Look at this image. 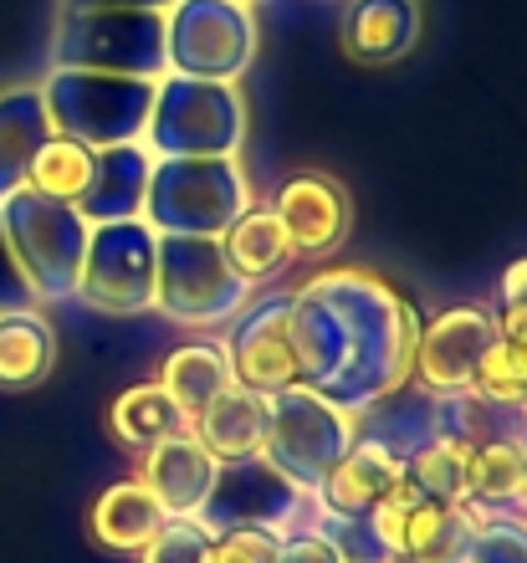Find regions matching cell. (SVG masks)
Listing matches in <instances>:
<instances>
[{
	"instance_id": "19",
	"label": "cell",
	"mask_w": 527,
	"mask_h": 563,
	"mask_svg": "<svg viewBox=\"0 0 527 563\" xmlns=\"http://www.w3.org/2000/svg\"><path fill=\"white\" fill-rule=\"evenodd\" d=\"M190 430L220 466L256 461L262 456V435H266V395H256V389H246V385H226L216 400L190 420Z\"/></svg>"
},
{
	"instance_id": "35",
	"label": "cell",
	"mask_w": 527,
	"mask_h": 563,
	"mask_svg": "<svg viewBox=\"0 0 527 563\" xmlns=\"http://www.w3.org/2000/svg\"><path fill=\"white\" fill-rule=\"evenodd\" d=\"M308 518H312V528L333 543V553L343 563H389V553H384V543L374 538L369 518H343V512H322V507H308Z\"/></svg>"
},
{
	"instance_id": "32",
	"label": "cell",
	"mask_w": 527,
	"mask_h": 563,
	"mask_svg": "<svg viewBox=\"0 0 527 563\" xmlns=\"http://www.w3.org/2000/svg\"><path fill=\"white\" fill-rule=\"evenodd\" d=\"M461 563H527V512L523 507H482Z\"/></svg>"
},
{
	"instance_id": "7",
	"label": "cell",
	"mask_w": 527,
	"mask_h": 563,
	"mask_svg": "<svg viewBox=\"0 0 527 563\" xmlns=\"http://www.w3.org/2000/svg\"><path fill=\"white\" fill-rule=\"evenodd\" d=\"M42 88L52 134L77 139L83 148L139 144L154 108V82L149 77L118 73H83V67H52Z\"/></svg>"
},
{
	"instance_id": "28",
	"label": "cell",
	"mask_w": 527,
	"mask_h": 563,
	"mask_svg": "<svg viewBox=\"0 0 527 563\" xmlns=\"http://www.w3.org/2000/svg\"><path fill=\"white\" fill-rule=\"evenodd\" d=\"M440 430L455 435V441H466L471 451H476V445H507V441H523L527 435V410L486 400V395L466 389V395L440 400Z\"/></svg>"
},
{
	"instance_id": "16",
	"label": "cell",
	"mask_w": 527,
	"mask_h": 563,
	"mask_svg": "<svg viewBox=\"0 0 527 563\" xmlns=\"http://www.w3.org/2000/svg\"><path fill=\"white\" fill-rule=\"evenodd\" d=\"M436 435H440V400L430 389L415 385V379L389 389L384 400L364 405V410L353 416V441L380 445V451H389L399 466H405L415 451H425Z\"/></svg>"
},
{
	"instance_id": "8",
	"label": "cell",
	"mask_w": 527,
	"mask_h": 563,
	"mask_svg": "<svg viewBox=\"0 0 527 563\" xmlns=\"http://www.w3.org/2000/svg\"><path fill=\"white\" fill-rule=\"evenodd\" d=\"M52 67L118 73L160 82L169 73L160 11H57L52 31Z\"/></svg>"
},
{
	"instance_id": "5",
	"label": "cell",
	"mask_w": 527,
	"mask_h": 563,
	"mask_svg": "<svg viewBox=\"0 0 527 563\" xmlns=\"http://www.w3.org/2000/svg\"><path fill=\"white\" fill-rule=\"evenodd\" d=\"M256 287L241 282L220 252V236H160L154 312L190 333H220L246 308Z\"/></svg>"
},
{
	"instance_id": "38",
	"label": "cell",
	"mask_w": 527,
	"mask_h": 563,
	"mask_svg": "<svg viewBox=\"0 0 527 563\" xmlns=\"http://www.w3.org/2000/svg\"><path fill=\"white\" fill-rule=\"evenodd\" d=\"M277 563H343V559H338L333 543H328V538L312 528V518H308V522H297L293 533L277 538Z\"/></svg>"
},
{
	"instance_id": "22",
	"label": "cell",
	"mask_w": 527,
	"mask_h": 563,
	"mask_svg": "<svg viewBox=\"0 0 527 563\" xmlns=\"http://www.w3.org/2000/svg\"><path fill=\"white\" fill-rule=\"evenodd\" d=\"M52 139V119H46L42 88H6L0 92V200H11L15 190H26L31 159L42 154Z\"/></svg>"
},
{
	"instance_id": "25",
	"label": "cell",
	"mask_w": 527,
	"mask_h": 563,
	"mask_svg": "<svg viewBox=\"0 0 527 563\" xmlns=\"http://www.w3.org/2000/svg\"><path fill=\"white\" fill-rule=\"evenodd\" d=\"M482 518V503H415L405 518L395 563H461L471 528Z\"/></svg>"
},
{
	"instance_id": "15",
	"label": "cell",
	"mask_w": 527,
	"mask_h": 563,
	"mask_svg": "<svg viewBox=\"0 0 527 563\" xmlns=\"http://www.w3.org/2000/svg\"><path fill=\"white\" fill-rule=\"evenodd\" d=\"M133 476L154 492L164 518H200V507H206L210 487L220 476V461L195 441V430H185V435H169L154 451H144Z\"/></svg>"
},
{
	"instance_id": "11",
	"label": "cell",
	"mask_w": 527,
	"mask_h": 563,
	"mask_svg": "<svg viewBox=\"0 0 527 563\" xmlns=\"http://www.w3.org/2000/svg\"><path fill=\"white\" fill-rule=\"evenodd\" d=\"M226 354H231L235 385L256 389V395H277L287 385H303L297 369V343H293V292L251 297L246 308L226 323Z\"/></svg>"
},
{
	"instance_id": "33",
	"label": "cell",
	"mask_w": 527,
	"mask_h": 563,
	"mask_svg": "<svg viewBox=\"0 0 527 563\" xmlns=\"http://www.w3.org/2000/svg\"><path fill=\"white\" fill-rule=\"evenodd\" d=\"M476 395H486V400H502V405H517V410H527V343H513V339H492V349H486L482 369H476Z\"/></svg>"
},
{
	"instance_id": "29",
	"label": "cell",
	"mask_w": 527,
	"mask_h": 563,
	"mask_svg": "<svg viewBox=\"0 0 527 563\" xmlns=\"http://www.w3.org/2000/svg\"><path fill=\"white\" fill-rule=\"evenodd\" d=\"M466 466H471V445L440 430L425 451H415L405 461V482L420 492L425 503H466Z\"/></svg>"
},
{
	"instance_id": "37",
	"label": "cell",
	"mask_w": 527,
	"mask_h": 563,
	"mask_svg": "<svg viewBox=\"0 0 527 563\" xmlns=\"http://www.w3.org/2000/svg\"><path fill=\"white\" fill-rule=\"evenodd\" d=\"M210 563H277V533H262V528H235V533H220Z\"/></svg>"
},
{
	"instance_id": "14",
	"label": "cell",
	"mask_w": 527,
	"mask_h": 563,
	"mask_svg": "<svg viewBox=\"0 0 527 563\" xmlns=\"http://www.w3.org/2000/svg\"><path fill=\"white\" fill-rule=\"evenodd\" d=\"M272 216L282 221L297 256H328L349 236V190L333 175L303 169V175L282 179V190L272 195Z\"/></svg>"
},
{
	"instance_id": "31",
	"label": "cell",
	"mask_w": 527,
	"mask_h": 563,
	"mask_svg": "<svg viewBox=\"0 0 527 563\" xmlns=\"http://www.w3.org/2000/svg\"><path fill=\"white\" fill-rule=\"evenodd\" d=\"M517 492H523V445H476L466 466V503L517 507Z\"/></svg>"
},
{
	"instance_id": "1",
	"label": "cell",
	"mask_w": 527,
	"mask_h": 563,
	"mask_svg": "<svg viewBox=\"0 0 527 563\" xmlns=\"http://www.w3.org/2000/svg\"><path fill=\"white\" fill-rule=\"evenodd\" d=\"M420 318L369 267H328L293 292V343L303 385L359 416L410 385Z\"/></svg>"
},
{
	"instance_id": "18",
	"label": "cell",
	"mask_w": 527,
	"mask_h": 563,
	"mask_svg": "<svg viewBox=\"0 0 527 563\" xmlns=\"http://www.w3.org/2000/svg\"><path fill=\"white\" fill-rule=\"evenodd\" d=\"M164 507L154 503V492L139 482V476H118V482H108L98 497H92V512H88V533L98 549L108 553H129V559H139L144 553V543L164 528Z\"/></svg>"
},
{
	"instance_id": "2",
	"label": "cell",
	"mask_w": 527,
	"mask_h": 563,
	"mask_svg": "<svg viewBox=\"0 0 527 563\" xmlns=\"http://www.w3.org/2000/svg\"><path fill=\"white\" fill-rule=\"evenodd\" d=\"M139 144L154 159H241V144H246L241 82L164 73L154 82V108Z\"/></svg>"
},
{
	"instance_id": "36",
	"label": "cell",
	"mask_w": 527,
	"mask_h": 563,
	"mask_svg": "<svg viewBox=\"0 0 527 563\" xmlns=\"http://www.w3.org/2000/svg\"><path fill=\"white\" fill-rule=\"evenodd\" d=\"M497 333L513 343H527V256L513 262V267L502 272L497 282Z\"/></svg>"
},
{
	"instance_id": "30",
	"label": "cell",
	"mask_w": 527,
	"mask_h": 563,
	"mask_svg": "<svg viewBox=\"0 0 527 563\" xmlns=\"http://www.w3.org/2000/svg\"><path fill=\"white\" fill-rule=\"evenodd\" d=\"M88 175H92V148H83L77 139L52 134L42 144V154L31 159L26 190L46 195V200H67V206H77L83 190H88Z\"/></svg>"
},
{
	"instance_id": "24",
	"label": "cell",
	"mask_w": 527,
	"mask_h": 563,
	"mask_svg": "<svg viewBox=\"0 0 527 563\" xmlns=\"http://www.w3.org/2000/svg\"><path fill=\"white\" fill-rule=\"evenodd\" d=\"M108 430H113V441L123 445V451L144 456V451H154V445L169 441V435H185V430H190V416L169 400V389H164L160 379H144V385H129L113 400Z\"/></svg>"
},
{
	"instance_id": "21",
	"label": "cell",
	"mask_w": 527,
	"mask_h": 563,
	"mask_svg": "<svg viewBox=\"0 0 527 563\" xmlns=\"http://www.w3.org/2000/svg\"><path fill=\"white\" fill-rule=\"evenodd\" d=\"M420 42V0H353L343 11V52L384 67Z\"/></svg>"
},
{
	"instance_id": "34",
	"label": "cell",
	"mask_w": 527,
	"mask_h": 563,
	"mask_svg": "<svg viewBox=\"0 0 527 563\" xmlns=\"http://www.w3.org/2000/svg\"><path fill=\"white\" fill-rule=\"evenodd\" d=\"M210 549H216V533L200 518H169L144 543L139 563H210Z\"/></svg>"
},
{
	"instance_id": "20",
	"label": "cell",
	"mask_w": 527,
	"mask_h": 563,
	"mask_svg": "<svg viewBox=\"0 0 527 563\" xmlns=\"http://www.w3.org/2000/svg\"><path fill=\"white\" fill-rule=\"evenodd\" d=\"M399 476H405V466H399L389 451H380V445H369V441H353L349 451L338 456L333 472H328V482L318 487L312 507L343 512V518H369V512L395 492Z\"/></svg>"
},
{
	"instance_id": "17",
	"label": "cell",
	"mask_w": 527,
	"mask_h": 563,
	"mask_svg": "<svg viewBox=\"0 0 527 563\" xmlns=\"http://www.w3.org/2000/svg\"><path fill=\"white\" fill-rule=\"evenodd\" d=\"M149 175H154V154H149L144 144L92 148L88 190H83V200H77L83 221H88V225L139 221V216H144Z\"/></svg>"
},
{
	"instance_id": "27",
	"label": "cell",
	"mask_w": 527,
	"mask_h": 563,
	"mask_svg": "<svg viewBox=\"0 0 527 563\" xmlns=\"http://www.w3.org/2000/svg\"><path fill=\"white\" fill-rule=\"evenodd\" d=\"M57 364V333L42 308L0 312V389H36Z\"/></svg>"
},
{
	"instance_id": "10",
	"label": "cell",
	"mask_w": 527,
	"mask_h": 563,
	"mask_svg": "<svg viewBox=\"0 0 527 563\" xmlns=\"http://www.w3.org/2000/svg\"><path fill=\"white\" fill-rule=\"evenodd\" d=\"M154 262H160V236L144 221L92 225L83 277H77V302L108 318L154 312Z\"/></svg>"
},
{
	"instance_id": "39",
	"label": "cell",
	"mask_w": 527,
	"mask_h": 563,
	"mask_svg": "<svg viewBox=\"0 0 527 563\" xmlns=\"http://www.w3.org/2000/svg\"><path fill=\"white\" fill-rule=\"evenodd\" d=\"M11 308H36V302H31V287L21 282V272H15L11 246L0 236V312H11Z\"/></svg>"
},
{
	"instance_id": "3",
	"label": "cell",
	"mask_w": 527,
	"mask_h": 563,
	"mask_svg": "<svg viewBox=\"0 0 527 563\" xmlns=\"http://www.w3.org/2000/svg\"><path fill=\"white\" fill-rule=\"evenodd\" d=\"M88 231L92 225L83 221V210L67 200H46L36 190H15L11 200H0V236L36 308H57L77 297Z\"/></svg>"
},
{
	"instance_id": "23",
	"label": "cell",
	"mask_w": 527,
	"mask_h": 563,
	"mask_svg": "<svg viewBox=\"0 0 527 563\" xmlns=\"http://www.w3.org/2000/svg\"><path fill=\"white\" fill-rule=\"evenodd\" d=\"M160 385L169 389V400L195 420L220 389L235 385L226 339H190V343H179V349H169L160 364Z\"/></svg>"
},
{
	"instance_id": "13",
	"label": "cell",
	"mask_w": 527,
	"mask_h": 563,
	"mask_svg": "<svg viewBox=\"0 0 527 563\" xmlns=\"http://www.w3.org/2000/svg\"><path fill=\"white\" fill-rule=\"evenodd\" d=\"M200 522L210 533H235V528H262V533H293L297 522H308V497L293 492L262 456L220 466L216 487H210Z\"/></svg>"
},
{
	"instance_id": "9",
	"label": "cell",
	"mask_w": 527,
	"mask_h": 563,
	"mask_svg": "<svg viewBox=\"0 0 527 563\" xmlns=\"http://www.w3.org/2000/svg\"><path fill=\"white\" fill-rule=\"evenodd\" d=\"M256 5L246 0H175L164 11L169 73L241 82L256 62Z\"/></svg>"
},
{
	"instance_id": "12",
	"label": "cell",
	"mask_w": 527,
	"mask_h": 563,
	"mask_svg": "<svg viewBox=\"0 0 527 563\" xmlns=\"http://www.w3.org/2000/svg\"><path fill=\"white\" fill-rule=\"evenodd\" d=\"M492 339H497V318L482 302H461V308L436 312V318L420 323L410 379L420 389H430L436 400L466 395L476 385V369H482Z\"/></svg>"
},
{
	"instance_id": "26",
	"label": "cell",
	"mask_w": 527,
	"mask_h": 563,
	"mask_svg": "<svg viewBox=\"0 0 527 563\" xmlns=\"http://www.w3.org/2000/svg\"><path fill=\"white\" fill-rule=\"evenodd\" d=\"M220 252L231 262V272L251 287H266V282H277L282 272L293 267V241L282 231V221L272 216V206H251L241 221L220 236Z\"/></svg>"
},
{
	"instance_id": "6",
	"label": "cell",
	"mask_w": 527,
	"mask_h": 563,
	"mask_svg": "<svg viewBox=\"0 0 527 563\" xmlns=\"http://www.w3.org/2000/svg\"><path fill=\"white\" fill-rule=\"evenodd\" d=\"M353 445V416L343 405L322 400L308 385H287L277 395H266V435H262V461L303 497H318L338 456Z\"/></svg>"
},
{
	"instance_id": "40",
	"label": "cell",
	"mask_w": 527,
	"mask_h": 563,
	"mask_svg": "<svg viewBox=\"0 0 527 563\" xmlns=\"http://www.w3.org/2000/svg\"><path fill=\"white\" fill-rule=\"evenodd\" d=\"M175 0H62L57 11H169Z\"/></svg>"
},
{
	"instance_id": "41",
	"label": "cell",
	"mask_w": 527,
	"mask_h": 563,
	"mask_svg": "<svg viewBox=\"0 0 527 563\" xmlns=\"http://www.w3.org/2000/svg\"><path fill=\"white\" fill-rule=\"evenodd\" d=\"M517 445H523V492H517V507H523V512H527V435H523V441H517Z\"/></svg>"
},
{
	"instance_id": "42",
	"label": "cell",
	"mask_w": 527,
	"mask_h": 563,
	"mask_svg": "<svg viewBox=\"0 0 527 563\" xmlns=\"http://www.w3.org/2000/svg\"><path fill=\"white\" fill-rule=\"evenodd\" d=\"M246 5H266V0H246Z\"/></svg>"
},
{
	"instance_id": "4",
	"label": "cell",
	"mask_w": 527,
	"mask_h": 563,
	"mask_svg": "<svg viewBox=\"0 0 527 563\" xmlns=\"http://www.w3.org/2000/svg\"><path fill=\"white\" fill-rule=\"evenodd\" d=\"M251 206L241 159H154L139 221L154 236H226Z\"/></svg>"
}]
</instances>
